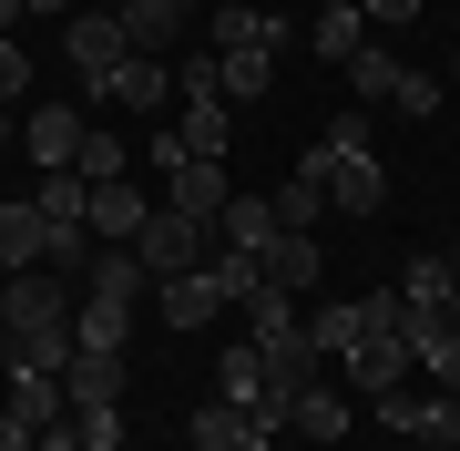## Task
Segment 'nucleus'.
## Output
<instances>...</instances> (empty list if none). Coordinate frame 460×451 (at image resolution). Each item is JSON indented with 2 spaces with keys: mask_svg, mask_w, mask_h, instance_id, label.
<instances>
[{
  "mask_svg": "<svg viewBox=\"0 0 460 451\" xmlns=\"http://www.w3.org/2000/svg\"><path fill=\"white\" fill-rule=\"evenodd\" d=\"M11 21H21V0H0V41H11Z\"/></svg>",
  "mask_w": 460,
  "mask_h": 451,
  "instance_id": "obj_39",
  "label": "nucleus"
},
{
  "mask_svg": "<svg viewBox=\"0 0 460 451\" xmlns=\"http://www.w3.org/2000/svg\"><path fill=\"white\" fill-rule=\"evenodd\" d=\"M440 103H450V83H440V72H399L389 113H410V123H429V113H440Z\"/></svg>",
  "mask_w": 460,
  "mask_h": 451,
  "instance_id": "obj_32",
  "label": "nucleus"
},
{
  "mask_svg": "<svg viewBox=\"0 0 460 451\" xmlns=\"http://www.w3.org/2000/svg\"><path fill=\"white\" fill-rule=\"evenodd\" d=\"M277 195H235L226 205V216H215V247H235V257H266V247H277Z\"/></svg>",
  "mask_w": 460,
  "mask_h": 451,
  "instance_id": "obj_17",
  "label": "nucleus"
},
{
  "mask_svg": "<svg viewBox=\"0 0 460 451\" xmlns=\"http://www.w3.org/2000/svg\"><path fill=\"white\" fill-rule=\"evenodd\" d=\"M450 72H460V41H450Z\"/></svg>",
  "mask_w": 460,
  "mask_h": 451,
  "instance_id": "obj_42",
  "label": "nucleus"
},
{
  "mask_svg": "<svg viewBox=\"0 0 460 451\" xmlns=\"http://www.w3.org/2000/svg\"><path fill=\"white\" fill-rule=\"evenodd\" d=\"M164 205H174V216H195V226L215 236V216L235 205V185H226V165H174V175H164Z\"/></svg>",
  "mask_w": 460,
  "mask_h": 451,
  "instance_id": "obj_13",
  "label": "nucleus"
},
{
  "mask_svg": "<svg viewBox=\"0 0 460 451\" xmlns=\"http://www.w3.org/2000/svg\"><path fill=\"white\" fill-rule=\"evenodd\" d=\"M215 83H226V103H266V83H277V51H215Z\"/></svg>",
  "mask_w": 460,
  "mask_h": 451,
  "instance_id": "obj_28",
  "label": "nucleus"
},
{
  "mask_svg": "<svg viewBox=\"0 0 460 451\" xmlns=\"http://www.w3.org/2000/svg\"><path fill=\"white\" fill-rule=\"evenodd\" d=\"M195 0H123V32H133V51H174L184 32H195Z\"/></svg>",
  "mask_w": 460,
  "mask_h": 451,
  "instance_id": "obj_16",
  "label": "nucleus"
},
{
  "mask_svg": "<svg viewBox=\"0 0 460 451\" xmlns=\"http://www.w3.org/2000/svg\"><path fill=\"white\" fill-rule=\"evenodd\" d=\"M62 401H72V410H123V349H72Z\"/></svg>",
  "mask_w": 460,
  "mask_h": 451,
  "instance_id": "obj_12",
  "label": "nucleus"
},
{
  "mask_svg": "<svg viewBox=\"0 0 460 451\" xmlns=\"http://www.w3.org/2000/svg\"><path fill=\"white\" fill-rule=\"evenodd\" d=\"M83 287H93V298H133V287H154V277H144V257H133V247H102Z\"/></svg>",
  "mask_w": 460,
  "mask_h": 451,
  "instance_id": "obj_30",
  "label": "nucleus"
},
{
  "mask_svg": "<svg viewBox=\"0 0 460 451\" xmlns=\"http://www.w3.org/2000/svg\"><path fill=\"white\" fill-rule=\"evenodd\" d=\"M256 267H266V287H287V298H307V287H317V267H328V257H317V236H277V247H266L256 257Z\"/></svg>",
  "mask_w": 460,
  "mask_h": 451,
  "instance_id": "obj_20",
  "label": "nucleus"
},
{
  "mask_svg": "<svg viewBox=\"0 0 460 451\" xmlns=\"http://www.w3.org/2000/svg\"><path fill=\"white\" fill-rule=\"evenodd\" d=\"M307 329H317V359H338V369H348V390H368V401H378V390H399V380L420 369V359H410V338H399V298L317 308Z\"/></svg>",
  "mask_w": 460,
  "mask_h": 451,
  "instance_id": "obj_1",
  "label": "nucleus"
},
{
  "mask_svg": "<svg viewBox=\"0 0 460 451\" xmlns=\"http://www.w3.org/2000/svg\"><path fill=\"white\" fill-rule=\"evenodd\" d=\"M72 338H83V349H123V338H133V298H93V287H83Z\"/></svg>",
  "mask_w": 460,
  "mask_h": 451,
  "instance_id": "obj_24",
  "label": "nucleus"
},
{
  "mask_svg": "<svg viewBox=\"0 0 460 451\" xmlns=\"http://www.w3.org/2000/svg\"><path fill=\"white\" fill-rule=\"evenodd\" d=\"M102 103H133V113H164V103H174V72L154 62V51H133V62L113 72V83H102Z\"/></svg>",
  "mask_w": 460,
  "mask_h": 451,
  "instance_id": "obj_19",
  "label": "nucleus"
},
{
  "mask_svg": "<svg viewBox=\"0 0 460 451\" xmlns=\"http://www.w3.org/2000/svg\"><path fill=\"white\" fill-rule=\"evenodd\" d=\"M72 287L62 277H41V267H21L11 287H0V318H11V369H41V380H62L72 369V349H83V338H72Z\"/></svg>",
  "mask_w": 460,
  "mask_h": 451,
  "instance_id": "obj_2",
  "label": "nucleus"
},
{
  "mask_svg": "<svg viewBox=\"0 0 460 451\" xmlns=\"http://www.w3.org/2000/svg\"><path fill=\"white\" fill-rule=\"evenodd\" d=\"M133 257H144V277H154V287H174V277L215 267V236H205L195 216H174V205H154V216H144V236H133Z\"/></svg>",
  "mask_w": 460,
  "mask_h": 451,
  "instance_id": "obj_5",
  "label": "nucleus"
},
{
  "mask_svg": "<svg viewBox=\"0 0 460 451\" xmlns=\"http://www.w3.org/2000/svg\"><path fill=\"white\" fill-rule=\"evenodd\" d=\"M0 369H11V318H0Z\"/></svg>",
  "mask_w": 460,
  "mask_h": 451,
  "instance_id": "obj_40",
  "label": "nucleus"
},
{
  "mask_svg": "<svg viewBox=\"0 0 460 451\" xmlns=\"http://www.w3.org/2000/svg\"><path fill=\"white\" fill-rule=\"evenodd\" d=\"M317 216H338V195H328V144H307V154H296V175L277 185V226L307 236Z\"/></svg>",
  "mask_w": 460,
  "mask_h": 451,
  "instance_id": "obj_10",
  "label": "nucleus"
},
{
  "mask_svg": "<svg viewBox=\"0 0 460 451\" xmlns=\"http://www.w3.org/2000/svg\"><path fill=\"white\" fill-rule=\"evenodd\" d=\"M399 338H410V359H420L440 390H460V318H440V308H410V298H399Z\"/></svg>",
  "mask_w": 460,
  "mask_h": 451,
  "instance_id": "obj_9",
  "label": "nucleus"
},
{
  "mask_svg": "<svg viewBox=\"0 0 460 451\" xmlns=\"http://www.w3.org/2000/svg\"><path fill=\"white\" fill-rule=\"evenodd\" d=\"M21 11H31V21H72V0H21Z\"/></svg>",
  "mask_w": 460,
  "mask_h": 451,
  "instance_id": "obj_37",
  "label": "nucleus"
},
{
  "mask_svg": "<svg viewBox=\"0 0 460 451\" xmlns=\"http://www.w3.org/2000/svg\"><path fill=\"white\" fill-rule=\"evenodd\" d=\"M41 257H51V216H41L31 195H21V205H0V277L41 267Z\"/></svg>",
  "mask_w": 460,
  "mask_h": 451,
  "instance_id": "obj_15",
  "label": "nucleus"
},
{
  "mask_svg": "<svg viewBox=\"0 0 460 451\" xmlns=\"http://www.w3.org/2000/svg\"><path fill=\"white\" fill-rule=\"evenodd\" d=\"M144 216H154V205L133 195V175L93 185V236H102V247H133V236H144Z\"/></svg>",
  "mask_w": 460,
  "mask_h": 451,
  "instance_id": "obj_18",
  "label": "nucleus"
},
{
  "mask_svg": "<svg viewBox=\"0 0 460 451\" xmlns=\"http://www.w3.org/2000/svg\"><path fill=\"white\" fill-rule=\"evenodd\" d=\"M317 144H328V195H338V216H378V205H389V175H378V154H368V113H338Z\"/></svg>",
  "mask_w": 460,
  "mask_h": 451,
  "instance_id": "obj_4",
  "label": "nucleus"
},
{
  "mask_svg": "<svg viewBox=\"0 0 460 451\" xmlns=\"http://www.w3.org/2000/svg\"><path fill=\"white\" fill-rule=\"evenodd\" d=\"M215 401H277V380H266V359H256V338H235V349L215 359Z\"/></svg>",
  "mask_w": 460,
  "mask_h": 451,
  "instance_id": "obj_25",
  "label": "nucleus"
},
{
  "mask_svg": "<svg viewBox=\"0 0 460 451\" xmlns=\"http://www.w3.org/2000/svg\"><path fill=\"white\" fill-rule=\"evenodd\" d=\"M246 338H256L266 380H277V401H296V390L317 380V329L296 318V298H287V287H256V298H246Z\"/></svg>",
  "mask_w": 460,
  "mask_h": 451,
  "instance_id": "obj_3",
  "label": "nucleus"
},
{
  "mask_svg": "<svg viewBox=\"0 0 460 451\" xmlns=\"http://www.w3.org/2000/svg\"><path fill=\"white\" fill-rule=\"evenodd\" d=\"M287 431H307V441H348V390H328V380H307L287 401Z\"/></svg>",
  "mask_w": 460,
  "mask_h": 451,
  "instance_id": "obj_22",
  "label": "nucleus"
},
{
  "mask_svg": "<svg viewBox=\"0 0 460 451\" xmlns=\"http://www.w3.org/2000/svg\"><path fill=\"white\" fill-rule=\"evenodd\" d=\"M31 205H41L51 226H93V175H83V165H62V175H41V195H31Z\"/></svg>",
  "mask_w": 460,
  "mask_h": 451,
  "instance_id": "obj_27",
  "label": "nucleus"
},
{
  "mask_svg": "<svg viewBox=\"0 0 460 451\" xmlns=\"http://www.w3.org/2000/svg\"><path fill=\"white\" fill-rule=\"evenodd\" d=\"M205 32H215V51H277V41H287V21H277V11H256V0H215Z\"/></svg>",
  "mask_w": 460,
  "mask_h": 451,
  "instance_id": "obj_14",
  "label": "nucleus"
},
{
  "mask_svg": "<svg viewBox=\"0 0 460 451\" xmlns=\"http://www.w3.org/2000/svg\"><path fill=\"white\" fill-rule=\"evenodd\" d=\"M164 298V329H205L215 308H226V287H215V267H195V277H174V287H154Z\"/></svg>",
  "mask_w": 460,
  "mask_h": 451,
  "instance_id": "obj_23",
  "label": "nucleus"
},
{
  "mask_svg": "<svg viewBox=\"0 0 460 451\" xmlns=\"http://www.w3.org/2000/svg\"><path fill=\"white\" fill-rule=\"evenodd\" d=\"M0 144H21V103H0Z\"/></svg>",
  "mask_w": 460,
  "mask_h": 451,
  "instance_id": "obj_38",
  "label": "nucleus"
},
{
  "mask_svg": "<svg viewBox=\"0 0 460 451\" xmlns=\"http://www.w3.org/2000/svg\"><path fill=\"white\" fill-rule=\"evenodd\" d=\"M450 277H460V257H410L399 298H410V308H440V318H450Z\"/></svg>",
  "mask_w": 460,
  "mask_h": 451,
  "instance_id": "obj_29",
  "label": "nucleus"
},
{
  "mask_svg": "<svg viewBox=\"0 0 460 451\" xmlns=\"http://www.w3.org/2000/svg\"><path fill=\"white\" fill-rule=\"evenodd\" d=\"M226 113L235 103H174V134H184L195 165H226Z\"/></svg>",
  "mask_w": 460,
  "mask_h": 451,
  "instance_id": "obj_26",
  "label": "nucleus"
},
{
  "mask_svg": "<svg viewBox=\"0 0 460 451\" xmlns=\"http://www.w3.org/2000/svg\"><path fill=\"white\" fill-rule=\"evenodd\" d=\"M72 431H83V451H113L123 441V410H72Z\"/></svg>",
  "mask_w": 460,
  "mask_h": 451,
  "instance_id": "obj_34",
  "label": "nucleus"
},
{
  "mask_svg": "<svg viewBox=\"0 0 460 451\" xmlns=\"http://www.w3.org/2000/svg\"><path fill=\"white\" fill-rule=\"evenodd\" d=\"M378 32H368V0H317V21H307V51L317 62H358Z\"/></svg>",
  "mask_w": 460,
  "mask_h": 451,
  "instance_id": "obj_11",
  "label": "nucleus"
},
{
  "mask_svg": "<svg viewBox=\"0 0 460 451\" xmlns=\"http://www.w3.org/2000/svg\"><path fill=\"white\" fill-rule=\"evenodd\" d=\"M123 165H133V144H113V134H93V144H83V175H93V185H113Z\"/></svg>",
  "mask_w": 460,
  "mask_h": 451,
  "instance_id": "obj_33",
  "label": "nucleus"
},
{
  "mask_svg": "<svg viewBox=\"0 0 460 451\" xmlns=\"http://www.w3.org/2000/svg\"><path fill=\"white\" fill-rule=\"evenodd\" d=\"M378 431H410V441L460 451V390H378Z\"/></svg>",
  "mask_w": 460,
  "mask_h": 451,
  "instance_id": "obj_8",
  "label": "nucleus"
},
{
  "mask_svg": "<svg viewBox=\"0 0 460 451\" xmlns=\"http://www.w3.org/2000/svg\"><path fill=\"white\" fill-rule=\"evenodd\" d=\"M399 72H410V62H389V51L368 41L358 62H348V93H358V103H389V93H399Z\"/></svg>",
  "mask_w": 460,
  "mask_h": 451,
  "instance_id": "obj_31",
  "label": "nucleus"
},
{
  "mask_svg": "<svg viewBox=\"0 0 460 451\" xmlns=\"http://www.w3.org/2000/svg\"><path fill=\"white\" fill-rule=\"evenodd\" d=\"M83 144H93V113H83V103H31V113H21V154H31L41 175L83 165Z\"/></svg>",
  "mask_w": 460,
  "mask_h": 451,
  "instance_id": "obj_7",
  "label": "nucleus"
},
{
  "mask_svg": "<svg viewBox=\"0 0 460 451\" xmlns=\"http://www.w3.org/2000/svg\"><path fill=\"white\" fill-rule=\"evenodd\" d=\"M62 62L83 72V93L102 103V83H113V72L133 62V32H123V11H72V21H62Z\"/></svg>",
  "mask_w": 460,
  "mask_h": 451,
  "instance_id": "obj_6",
  "label": "nucleus"
},
{
  "mask_svg": "<svg viewBox=\"0 0 460 451\" xmlns=\"http://www.w3.org/2000/svg\"><path fill=\"white\" fill-rule=\"evenodd\" d=\"M0 410L21 420V431H51L72 401H62V380H41V369H11V390H0Z\"/></svg>",
  "mask_w": 460,
  "mask_h": 451,
  "instance_id": "obj_21",
  "label": "nucleus"
},
{
  "mask_svg": "<svg viewBox=\"0 0 460 451\" xmlns=\"http://www.w3.org/2000/svg\"><path fill=\"white\" fill-rule=\"evenodd\" d=\"M399 21H420V0H368V32H399Z\"/></svg>",
  "mask_w": 460,
  "mask_h": 451,
  "instance_id": "obj_36",
  "label": "nucleus"
},
{
  "mask_svg": "<svg viewBox=\"0 0 460 451\" xmlns=\"http://www.w3.org/2000/svg\"><path fill=\"white\" fill-rule=\"evenodd\" d=\"M450 318H460V277H450Z\"/></svg>",
  "mask_w": 460,
  "mask_h": 451,
  "instance_id": "obj_41",
  "label": "nucleus"
},
{
  "mask_svg": "<svg viewBox=\"0 0 460 451\" xmlns=\"http://www.w3.org/2000/svg\"><path fill=\"white\" fill-rule=\"evenodd\" d=\"M21 93H31V51L0 41V103H21Z\"/></svg>",
  "mask_w": 460,
  "mask_h": 451,
  "instance_id": "obj_35",
  "label": "nucleus"
}]
</instances>
